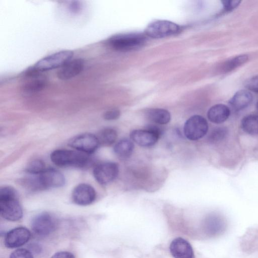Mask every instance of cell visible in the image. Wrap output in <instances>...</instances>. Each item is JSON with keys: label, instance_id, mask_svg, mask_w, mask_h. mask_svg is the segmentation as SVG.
<instances>
[{"label": "cell", "instance_id": "cell-1", "mask_svg": "<svg viewBox=\"0 0 258 258\" xmlns=\"http://www.w3.org/2000/svg\"><path fill=\"white\" fill-rule=\"evenodd\" d=\"M25 180L26 188L31 191H39L63 186L66 179L64 175L53 168H46L38 175H29Z\"/></svg>", "mask_w": 258, "mask_h": 258}, {"label": "cell", "instance_id": "cell-2", "mask_svg": "<svg viewBox=\"0 0 258 258\" xmlns=\"http://www.w3.org/2000/svg\"><path fill=\"white\" fill-rule=\"evenodd\" d=\"M0 213L5 219L16 221L23 216V210L17 191L12 187L5 186L0 189Z\"/></svg>", "mask_w": 258, "mask_h": 258}, {"label": "cell", "instance_id": "cell-3", "mask_svg": "<svg viewBox=\"0 0 258 258\" xmlns=\"http://www.w3.org/2000/svg\"><path fill=\"white\" fill-rule=\"evenodd\" d=\"M50 158L55 165L62 167L85 168L91 163L89 155L77 150L57 149L51 153Z\"/></svg>", "mask_w": 258, "mask_h": 258}, {"label": "cell", "instance_id": "cell-4", "mask_svg": "<svg viewBox=\"0 0 258 258\" xmlns=\"http://www.w3.org/2000/svg\"><path fill=\"white\" fill-rule=\"evenodd\" d=\"M146 41V36L138 33L118 34L111 36L107 40L110 46L121 51L138 49L142 47Z\"/></svg>", "mask_w": 258, "mask_h": 258}, {"label": "cell", "instance_id": "cell-5", "mask_svg": "<svg viewBox=\"0 0 258 258\" xmlns=\"http://www.w3.org/2000/svg\"><path fill=\"white\" fill-rule=\"evenodd\" d=\"M73 52L71 50H62L55 52L39 60L33 68L39 72L61 68L72 59Z\"/></svg>", "mask_w": 258, "mask_h": 258}, {"label": "cell", "instance_id": "cell-6", "mask_svg": "<svg viewBox=\"0 0 258 258\" xmlns=\"http://www.w3.org/2000/svg\"><path fill=\"white\" fill-rule=\"evenodd\" d=\"M163 132L162 129L157 125H148L144 130H135L130 133L132 141L142 147H151L155 145Z\"/></svg>", "mask_w": 258, "mask_h": 258}, {"label": "cell", "instance_id": "cell-7", "mask_svg": "<svg viewBox=\"0 0 258 258\" xmlns=\"http://www.w3.org/2000/svg\"><path fill=\"white\" fill-rule=\"evenodd\" d=\"M208 130V124L202 116L195 115L189 117L185 122L183 132L189 140L196 141L206 135Z\"/></svg>", "mask_w": 258, "mask_h": 258}, {"label": "cell", "instance_id": "cell-8", "mask_svg": "<svg viewBox=\"0 0 258 258\" xmlns=\"http://www.w3.org/2000/svg\"><path fill=\"white\" fill-rule=\"evenodd\" d=\"M180 30L177 24L167 20H157L150 23L145 33L153 38H161L175 35Z\"/></svg>", "mask_w": 258, "mask_h": 258}, {"label": "cell", "instance_id": "cell-9", "mask_svg": "<svg viewBox=\"0 0 258 258\" xmlns=\"http://www.w3.org/2000/svg\"><path fill=\"white\" fill-rule=\"evenodd\" d=\"M68 145L77 151L91 155L100 146L96 135L90 133H84L71 139Z\"/></svg>", "mask_w": 258, "mask_h": 258}, {"label": "cell", "instance_id": "cell-10", "mask_svg": "<svg viewBox=\"0 0 258 258\" xmlns=\"http://www.w3.org/2000/svg\"><path fill=\"white\" fill-rule=\"evenodd\" d=\"M119 172L118 165L112 162H104L97 164L93 169V174L96 180L101 185L112 182Z\"/></svg>", "mask_w": 258, "mask_h": 258}, {"label": "cell", "instance_id": "cell-11", "mask_svg": "<svg viewBox=\"0 0 258 258\" xmlns=\"http://www.w3.org/2000/svg\"><path fill=\"white\" fill-rule=\"evenodd\" d=\"M57 225L56 219L47 212L36 216L31 222V228L35 233L45 236L55 230Z\"/></svg>", "mask_w": 258, "mask_h": 258}, {"label": "cell", "instance_id": "cell-12", "mask_svg": "<svg viewBox=\"0 0 258 258\" xmlns=\"http://www.w3.org/2000/svg\"><path fill=\"white\" fill-rule=\"evenodd\" d=\"M96 198L95 189L90 184L80 183L73 189L72 199L73 202L79 206H88L93 203Z\"/></svg>", "mask_w": 258, "mask_h": 258}, {"label": "cell", "instance_id": "cell-13", "mask_svg": "<svg viewBox=\"0 0 258 258\" xmlns=\"http://www.w3.org/2000/svg\"><path fill=\"white\" fill-rule=\"evenodd\" d=\"M30 237L31 233L28 229L24 227H17L7 233L5 245L8 248H17L27 243Z\"/></svg>", "mask_w": 258, "mask_h": 258}, {"label": "cell", "instance_id": "cell-14", "mask_svg": "<svg viewBox=\"0 0 258 258\" xmlns=\"http://www.w3.org/2000/svg\"><path fill=\"white\" fill-rule=\"evenodd\" d=\"M169 249L174 258H194L191 245L181 237L173 239L170 243Z\"/></svg>", "mask_w": 258, "mask_h": 258}, {"label": "cell", "instance_id": "cell-15", "mask_svg": "<svg viewBox=\"0 0 258 258\" xmlns=\"http://www.w3.org/2000/svg\"><path fill=\"white\" fill-rule=\"evenodd\" d=\"M84 67V62L83 59H71L58 70L57 78L61 80L71 79L79 75L83 71Z\"/></svg>", "mask_w": 258, "mask_h": 258}, {"label": "cell", "instance_id": "cell-16", "mask_svg": "<svg viewBox=\"0 0 258 258\" xmlns=\"http://www.w3.org/2000/svg\"><path fill=\"white\" fill-rule=\"evenodd\" d=\"M25 76L29 79L24 85L23 89L28 92H37L42 90L46 85V80L40 73L32 67L25 72Z\"/></svg>", "mask_w": 258, "mask_h": 258}, {"label": "cell", "instance_id": "cell-17", "mask_svg": "<svg viewBox=\"0 0 258 258\" xmlns=\"http://www.w3.org/2000/svg\"><path fill=\"white\" fill-rule=\"evenodd\" d=\"M252 99V95L249 91L240 90L235 93L229 103L233 109L239 111L247 107L251 103Z\"/></svg>", "mask_w": 258, "mask_h": 258}, {"label": "cell", "instance_id": "cell-18", "mask_svg": "<svg viewBox=\"0 0 258 258\" xmlns=\"http://www.w3.org/2000/svg\"><path fill=\"white\" fill-rule=\"evenodd\" d=\"M230 114L229 108L222 104H218L212 106L208 110L207 116L211 122L221 123L226 121Z\"/></svg>", "mask_w": 258, "mask_h": 258}, {"label": "cell", "instance_id": "cell-19", "mask_svg": "<svg viewBox=\"0 0 258 258\" xmlns=\"http://www.w3.org/2000/svg\"><path fill=\"white\" fill-rule=\"evenodd\" d=\"M146 115L149 120L161 125L168 123L171 119L170 112L162 108L150 109L147 110Z\"/></svg>", "mask_w": 258, "mask_h": 258}, {"label": "cell", "instance_id": "cell-20", "mask_svg": "<svg viewBox=\"0 0 258 258\" xmlns=\"http://www.w3.org/2000/svg\"><path fill=\"white\" fill-rule=\"evenodd\" d=\"M134 149L133 142L127 139H122L114 147L115 155L121 159H127L131 156Z\"/></svg>", "mask_w": 258, "mask_h": 258}, {"label": "cell", "instance_id": "cell-21", "mask_svg": "<svg viewBox=\"0 0 258 258\" xmlns=\"http://www.w3.org/2000/svg\"><path fill=\"white\" fill-rule=\"evenodd\" d=\"M241 128L246 133L255 135L258 134V114H249L241 120Z\"/></svg>", "mask_w": 258, "mask_h": 258}, {"label": "cell", "instance_id": "cell-22", "mask_svg": "<svg viewBox=\"0 0 258 258\" xmlns=\"http://www.w3.org/2000/svg\"><path fill=\"white\" fill-rule=\"evenodd\" d=\"M116 131L110 127H106L100 131L96 135L100 145L109 146L112 145L117 138Z\"/></svg>", "mask_w": 258, "mask_h": 258}, {"label": "cell", "instance_id": "cell-23", "mask_svg": "<svg viewBox=\"0 0 258 258\" xmlns=\"http://www.w3.org/2000/svg\"><path fill=\"white\" fill-rule=\"evenodd\" d=\"M248 56L247 54H240L226 60L222 65L221 70L224 73H227L239 67L247 61Z\"/></svg>", "mask_w": 258, "mask_h": 258}, {"label": "cell", "instance_id": "cell-24", "mask_svg": "<svg viewBox=\"0 0 258 258\" xmlns=\"http://www.w3.org/2000/svg\"><path fill=\"white\" fill-rule=\"evenodd\" d=\"M46 169L45 163L40 159H34L26 167L25 171L29 175H38Z\"/></svg>", "mask_w": 258, "mask_h": 258}, {"label": "cell", "instance_id": "cell-25", "mask_svg": "<svg viewBox=\"0 0 258 258\" xmlns=\"http://www.w3.org/2000/svg\"><path fill=\"white\" fill-rule=\"evenodd\" d=\"M226 129L219 127L214 130L209 136V140L211 143L217 142L223 139L226 135Z\"/></svg>", "mask_w": 258, "mask_h": 258}, {"label": "cell", "instance_id": "cell-26", "mask_svg": "<svg viewBox=\"0 0 258 258\" xmlns=\"http://www.w3.org/2000/svg\"><path fill=\"white\" fill-rule=\"evenodd\" d=\"M244 86L248 90L258 93V75L249 78L245 81Z\"/></svg>", "mask_w": 258, "mask_h": 258}, {"label": "cell", "instance_id": "cell-27", "mask_svg": "<svg viewBox=\"0 0 258 258\" xmlns=\"http://www.w3.org/2000/svg\"><path fill=\"white\" fill-rule=\"evenodd\" d=\"M10 258H33L32 253L24 248H20L14 251Z\"/></svg>", "mask_w": 258, "mask_h": 258}, {"label": "cell", "instance_id": "cell-28", "mask_svg": "<svg viewBox=\"0 0 258 258\" xmlns=\"http://www.w3.org/2000/svg\"><path fill=\"white\" fill-rule=\"evenodd\" d=\"M224 9L225 11L230 12L236 9L241 3L238 0H224L221 1Z\"/></svg>", "mask_w": 258, "mask_h": 258}, {"label": "cell", "instance_id": "cell-29", "mask_svg": "<svg viewBox=\"0 0 258 258\" xmlns=\"http://www.w3.org/2000/svg\"><path fill=\"white\" fill-rule=\"evenodd\" d=\"M120 116V111L116 109H112L106 111L103 114V118L107 120H113L117 119Z\"/></svg>", "mask_w": 258, "mask_h": 258}, {"label": "cell", "instance_id": "cell-30", "mask_svg": "<svg viewBox=\"0 0 258 258\" xmlns=\"http://www.w3.org/2000/svg\"><path fill=\"white\" fill-rule=\"evenodd\" d=\"M51 258H75L74 255L68 251H59L55 253Z\"/></svg>", "mask_w": 258, "mask_h": 258}, {"label": "cell", "instance_id": "cell-31", "mask_svg": "<svg viewBox=\"0 0 258 258\" xmlns=\"http://www.w3.org/2000/svg\"><path fill=\"white\" fill-rule=\"evenodd\" d=\"M256 110L258 112V101L257 102L256 104Z\"/></svg>", "mask_w": 258, "mask_h": 258}]
</instances>
